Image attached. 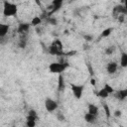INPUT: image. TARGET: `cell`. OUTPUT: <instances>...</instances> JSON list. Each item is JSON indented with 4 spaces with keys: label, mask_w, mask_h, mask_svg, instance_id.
I'll list each match as a JSON object with an SVG mask.
<instances>
[{
    "label": "cell",
    "mask_w": 127,
    "mask_h": 127,
    "mask_svg": "<svg viewBox=\"0 0 127 127\" xmlns=\"http://www.w3.org/2000/svg\"><path fill=\"white\" fill-rule=\"evenodd\" d=\"M114 10H115V11H116L118 14H121V13L125 14V13H126V8H125L124 6H121V5H119V6H116Z\"/></svg>",
    "instance_id": "e0dca14e"
},
{
    "label": "cell",
    "mask_w": 127,
    "mask_h": 127,
    "mask_svg": "<svg viewBox=\"0 0 127 127\" xmlns=\"http://www.w3.org/2000/svg\"><path fill=\"white\" fill-rule=\"evenodd\" d=\"M18 13V6L10 1H4L3 3V15L5 17H13Z\"/></svg>",
    "instance_id": "6da1fadb"
},
{
    "label": "cell",
    "mask_w": 127,
    "mask_h": 127,
    "mask_svg": "<svg viewBox=\"0 0 127 127\" xmlns=\"http://www.w3.org/2000/svg\"><path fill=\"white\" fill-rule=\"evenodd\" d=\"M117 69H118V64H117L115 62H110V63H108L107 65H106V70H107V72H108L109 74L115 73V72L117 71Z\"/></svg>",
    "instance_id": "8992f818"
},
{
    "label": "cell",
    "mask_w": 127,
    "mask_h": 127,
    "mask_svg": "<svg viewBox=\"0 0 127 127\" xmlns=\"http://www.w3.org/2000/svg\"><path fill=\"white\" fill-rule=\"evenodd\" d=\"M70 88H71L72 94L74 95V97H75L76 99L81 98L82 93H83V89H84L83 85H81V84H74V83H72V84L70 85Z\"/></svg>",
    "instance_id": "277c9868"
},
{
    "label": "cell",
    "mask_w": 127,
    "mask_h": 127,
    "mask_svg": "<svg viewBox=\"0 0 127 127\" xmlns=\"http://www.w3.org/2000/svg\"><path fill=\"white\" fill-rule=\"evenodd\" d=\"M109 94H110V93H109L104 87H102V88L97 92V96H99V97H101V98H106V97H108Z\"/></svg>",
    "instance_id": "5bb4252c"
},
{
    "label": "cell",
    "mask_w": 127,
    "mask_h": 127,
    "mask_svg": "<svg viewBox=\"0 0 127 127\" xmlns=\"http://www.w3.org/2000/svg\"><path fill=\"white\" fill-rule=\"evenodd\" d=\"M42 23V19L40 18V17H38V16H35L33 19H32V21H31V26H34V27H36V26H38V25H40Z\"/></svg>",
    "instance_id": "9a60e30c"
},
{
    "label": "cell",
    "mask_w": 127,
    "mask_h": 127,
    "mask_svg": "<svg viewBox=\"0 0 127 127\" xmlns=\"http://www.w3.org/2000/svg\"><path fill=\"white\" fill-rule=\"evenodd\" d=\"M63 2H64V0H53V3H52V5H53V11H58L62 7Z\"/></svg>",
    "instance_id": "7c38bea8"
},
{
    "label": "cell",
    "mask_w": 127,
    "mask_h": 127,
    "mask_svg": "<svg viewBox=\"0 0 127 127\" xmlns=\"http://www.w3.org/2000/svg\"><path fill=\"white\" fill-rule=\"evenodd\" d=\"M121 114H122V112H121L120 110H115V111H114V116H115V117H120Z\"/></svg>",
    "instance_id": "603a6c76"
},
{
    "label": "cell",
    "mask_w": 127,
    "mask_h": 127,
    "mask_svg": "<svg viewBox=\"0 0 127 127\" xmlns=\"http://www.w3.org/2000/svg\"><path fill=\"white\" fill-rule=\"evenodd\" d=\"M59 87H60V89H62L63 87H64V81H63V76L60 74V83H59Z\"/></svg>",
    "instance_id": "44dd1931"
},
{
    "label": "cell",
    "mask_w": 127,
    "mask_h": 127,
    "mask_svg": "<svg viewBox=\"0 0 127 127\" xmlns=\"http://www.w3.org/2000/svg\"><path fill=\"white\" fill-rule=\"evenodd\" d=\"M29 28H30V24H28V23H21L18 26L17 31H18L19 34H24V33H26L29 30Z\"/></svg>",
    "instance_id": "30bf717a"
},
{
    "label": "cell",
    "mask_w": 127,
    "mask_h": 127,
    "mask_svg": "<svg viewBox=\"0 0 127 127\" xmlns=\"http://www.w3.org/2000/svg\"><path fill=\"white\" fill-rule=\"evenodd\" d=\"M115 96H116V98H118L119 100H125L126 97H127V89L124 88V89L118 90L117 92H115Z\"/></svg>",
    "instance_id": "ba28073f"
},
{
    "label": "cell",
    "mask_w": 127,
    "mask_h": 127,
    "mask_svg": "<svg viewBox=\"0 0 127 127\" xmlns=\"http://www.w3.org/2000/svg\"><path fill=\"white\" fill-rule=\"evenodd\" d=\"M45 108L48 112H54L58 109V102L53 98H46L45 100Z\"/></svg>",
    "instance_id": "5b68a950"
},
{
    "label": "cell",
    "mask_w": 127,
    "mask_h": 127,
    "mask_svg": "<svg viewBox=\"0 0 127 127\" xmlns=\"http://www.w3.org/2000/svg\"><path fill=\"white\" fill-rule=\"evenodd\" d=\"M103 107H104V109H105L106 116H107V117H109V116H110V112H109V108H108V106H107V105H104Z\"/></svg>",
    "instance_id": "7402d4cb"
},
{
    "label": "cell",
    "mask_w": 127,
    "mask_h": 127,
    "mask_svg": "<svg viewBox=\"0 0 127 127\" xmlns=\"http://www.w3.org/2000/svg\"><path fill=\"white\" fill-rule=\"evenodd\" d=\"M9 32V25L0 23V39L4 38Z\"/></svg>",
    "instance_id": "52a82bcc"
},
{
    "label": "cell",
    "mask_w": 127,
    "mask_h": 127,
    "mask_svg": "<svg viewBox=\"0 0 127 127\" xmlns=\"http://www.w3.org/2000/svg\"><path fill=\"white\" fill-rule=\"evenodd\" d=\"M96 115H93V114H90V113H86L85 115H84V120L87 122V123H94L95 121H96Z\"/></svg>",
    "instance_id": "8fae6325"
},
{
    "label": "cell",
    "mask_w": 127,
    "mask_h": 127,
    "mask_svg": "<svg viewBox=\"0 0 127 127\" xmlns=\"http://www.w3.org/2000/svg\"><path fill=\"white\" fill-rule=\"evenodd\" d=\"M26 124H27V126H29V127H33V126L36 125V121H35V120H31V119H27Z\"/></svg>",
    "instance_id": "d6986e66"
},
{
    "label": "cell",
    "mask_w": 127,
    "mask_h": 127,
    "mask_svg": "<svg viewBox=\"0 0 127 127\" xmlns=\"http://www.w3.org/2000/svg\"><path fill=\"white\" fill-rule=\"evenodd\" d=\"M66 65L62 63H52L49 65V70L53 73H59L61 74L63 71H64Z\"/></svg>",
    "instance_id": "3957f363"
},
{
    "label": "cell",
    "mask_w": 127,
    "mask_h": 127,
    "mask_svg": "<svg viewBox=\"0 0 127 127\" xmlns=\"http://www.w3.org/2000/svg\"><path fill=\"white\" fill-rule=\"evenodd\" d=\"M114 50H115V48H114V47H108V48H106L105 53H106L107 55H111V54L114 52Z\"/></svg>",
    "instance_id": "ffe728a7"
},
{
    "label": "cell",
    "mask_w": 127,
    "mask_h": 127,
    "mask_svg": "<svg viewBox=\"0 0 127 127\" xmlns=\"http://www.w3.org/2000/svg\"><path fill=\"white\" fill-rule=\"evenodd\" d=\"M120 65L122 67H127V54L122 53L120 57Z\"/></svg>",
    "instance_id": "4fadbf2b"
},
{
    "label": "cell",
    "mask_w": 127,
    "mask_h": 127,
    "mask_svg": "<svg viewBox=\"0 0 127 127\" xmlns=\"http://www.w3.org/2000/svg\"><path fill=\"white\" fill-rule=\"evenodd\" d=\"M111 32H112V28H106V29H104V30L102 31V33H101V36H102L103 38H106V37L110 36Z\"/></svg>",
    "instance_id": "2e32d148"
},
{
    "label": "cell",
    "mask_w": 127,
    "mask_h": 127,
    "mask_svg": "<svg viewBox=\"0 0 127 127\" xmlns=\"http://www.w3.org/2000/svg\"><path fill=\"white\" fill-rule=\"evenodd\" d=\"M103 87H104V88H105V89H106V90H107L109 93H113V92H114V90H113L112 86H111V85H109L108 83H105Z\"/></svg>",
    "instance_id": "ac0fdd59"
},
{
    "label": "cell",
    "mask_w": 127,
    "mask_h": 127,
    "mask_svg": "<svg viewBox=\"0 0 127 127\" xmlns=\"http://www.w3.org/2000/svg\"><path fill=\"white\" fill-rule=\"evenodd\" d=\"M49 53L53 56H59L63 54V44L60 40H55L49 47Z\"/></svg>",
    "instance_id": "7a4b0ae2"
},
{
    "label": "cell",
    "mask_w": 127,
    "mask_h": 127,
    "mask_svg": "<svg viewBox=\"0 0 127 127\" xmlns=\"http://www.w3.org/2000/svg\"><path fill=\"white\" fill-rule=\"evenodd\" d=\"M87 112L90 113V114H93V115H98V112H99V109L98 107L95 105V104H92V103H89L88 106H87Z\"/></svg>",
    "instance_id": "9c48e42d"
}]
</instances>
